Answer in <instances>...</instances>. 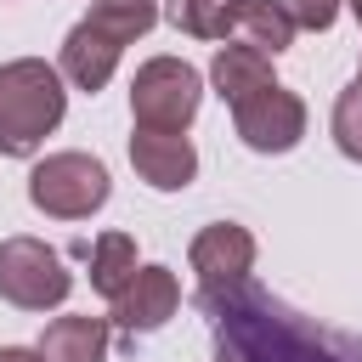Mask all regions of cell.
<instances>
[{
  "label": "cell",
  "instance_id": "1",
  "mask_svg": "<svg viewBox=\"0 0 362 362\" xmlns=\"http://www.w3.org/2000/svg\"><path fill=\"white\" fill-rule=\"evenodd\" d=\"M204 305L215 311V334L226 339V351L238 362H351L339 351H328L322 334H311L294 311H283L272 294H221L204 288Z\"/></svg>",
  "mask_w": 362,
  "mask_h": 362
},
{
  "label": "cell",
  "instance_id": "2",
  "mask_svg": "<svg viewBox=\"0 0 362 362\" xmlns=\"http://www.w3.org/2000/svg\"><path fill=\"white\" fill-rule=\"evenodd\" d=\"M153 23H158V6H153V0H96V6L68 28L57 74H62L68 85H79V90L96 96V90L113 79L124 45L141 40Z\"/></svg>",
  "mask_w": 362,
  "mask_h": 362
},
{
  "label": "cell",
  "instance_id": "3",
  "mask_svg": "<svg viewBox=\"0 0 362 362\" xmlns=\"http://www.w3.org/2000/svg\"><path fill=\"white\" fill-rule=\"evenodd\" d=\"M62 107H68V90L51 62L40 57L0 62V153L6 158H28L62 124Z\"/></svg>",
  "mask_w": 362,
  "mask_h": 362
},
{
  "label": "cell",
  "instance_id": "4",
  "mask_svg": "<svg viewBox=\"0 0 362 362\" xmlns=\"http://www.w3.org/2000/svg\"><path fill=\"white\" fill-rule=\"evenodd\" d=\"M107 192H113L107 164L90 153H51L28 175V204L51 221H85L107 204Z\"/></svg>",
  "mask_w": 362,
  "mask_h": 362
},
{
  "label": "cell",
  "instance_id": "5",
  "mask_svg": "<svg viewBox=\"0 0 362 362\" xmlns=\"http://www.w3.org/2000/svg\"><path fill=\"white\" fill-rule=\"evenodd\" d=\"M204 102V79L181 57H153L130 79V119L141 130H187Z\"/></svg>",
  "mask_w": 362,
  "mask_h": 362
},
{
  "label": "cell",
  "instance_id": "6",
  "mask_svg": "<svg viewBox=\"0 0 362 362\" xmlns=\"http://www.w3.org/2000/svg\"><path fill=\"white\" fill-rule=\"evenodd\" d=\"M68 288H74V277L57 249H45L40 238L0 243V300H11L17 311H51L68 300Z\"/></svg>",
  "mask_w": 362,
  "mask_h": 362
},
{
  "label": "cell",
  "instance_id": "7",
  "mask_svg": "<svg viewBox=\"0 0 362 362\" xmlns=\"http://www.w3.org/2000/svg\"><path fill=\"white\" fill-rule=\"evenodd\" d=\"M232 130H238L243 147H255V153H288V147H300V136H305V102L272 79V85L249 90L243 102H232Z\"/></svg>",
  "mask_w": 362,
  "mask_h": 362
},
{
  "label": "cell",
  "instance_id": "8",
  "mask_svg": "<svg viewBox=\"0 0 362 362\" xmlns=\"http://www.w3.org/2000/svg\"><path fill=\"white\" fill-rule=\"evenodd\" d=\"M192 272L204 288H238L255 272V232L238 221H215L192 238Z\"/></svg>",
  "mask_w": 362,
  "mask_h": 362
},
{
  "label": "cell",
  "instance_id": "9",
  "mask_svg": "<svg viewBox=\"0 0 362 362\" xmlns=\"http://www.w3.org/2000/svg\"><path fill=\"white\" fill-rule=\"evenodd\" d=\"M175 305H181L175 272H170V266H136V277H130L124 294L113 300V322H119L124 334H153V328H164V322L175 317Z\"/></svg>",
  "mask_w": 362,
  "mask_h": 362
},
{
  "label": "cell",
  "instance_id": "10",
  "mask_svg": "<svg viewBox=\"0 0 362 362\" xmlns=\"http://www.w3.org/2000/svg\"><path fill=\"white\" fill-rule=\"evenodd\" d=\"M130 164H136V175H141L147 187H158V192H181V187L198 175V153H192V141H187L181 130H141V124H136V136H130Z\"/></svg>",
  "mask_w": 362,
  "mask_h": 362
},
{
  "label": "cell",
  "instance_id": "11",
  "mask_svg": "<svg viewBox=\"0 0 362 362\" xmlns=\"http://www.w3.org/2000/svg\"><path fill=\"white\" fill-rule=\"evenodd\" d=\"M294 34H300V28H294L288 0H232V6H226V34H221V40L255 45V51L277 57V51L294 45Z\"/></svg>",
  "mask_w": 362,
  "mask_h": 362
},
{
  "label": "cell",
  "instance_id": "12",
  "mask_svg": "<svg viewBox=\"0 0 362 362\" xmlns=\"http://www.w3.org/2000/svg\"><path fill=\"white\" fill-rule=\"evenodd\" d=\"M34 351L45 362H107V322L102 317H57Z\"/></svg>",
  "mask_w": 362,
  "mask_h": 362
},
{
  "label": "cell",
  "instance_id": "13",
  "mask_svg": "<svg viewBox=\"0 0 362 362\" xmlns=\"http://www.w3.org/2000/svg\"><path fill=\"white\" fill-rule=\"evenodd\" d=\"M209 79H215V90L226 102H243L249 90L272 85V57L255 51V45H221L215 62H209Z\"/></svg>",
  "mask_w": 362,
  "mask_h": 362
},
{
  "label": "cell",
  "instance_id": "14",
  "mask_svg": "<svg viewBox=\"0 0 362 362\" xmlns=\"http://www.w3.org/2000/svg\"><path fill=\"white\" fill-rule=\"evenodd\" d=\"M130 277H136V238L102 232L96 249H90V288H96L102 300H119Z\"/></svg>",
  "mask_w": 362,
  "mask_h": 362
},
{
  "label": "cell",
  "instance_id": "15",
  "mask_svg": "<svg viewBox=\"0 0 362 362\" xmlns=\"http://www.w3.org/2000/svg\"><path fill=\"white\" fill-rule=\"evenodd\" d=\"M226 6L232 0H170V23L192 40H221L226 34Z\"/></svg>",
  "mask_w": 362,
  "mask_h": 362
},
{
  "label": "cell",
  "instance_id": "16",
  "mask_svg": "<svg viewBox=\"0 0 362 362\" xmlns=\"http://www.w3.org/2000/svg\"><path fill=\"white\" fill-rule=\"evenodd\" d=\"M334 141H339L345 158L362 164V85L339 90V102H334Z\"/></svg>",
  "mask_w": 362,
  "mask_h": 362
},
{
  "label": "cell",
  "instance_id": "17",
  "mask_svg": "<svg viewBox=\"0 0 362 362\" xmlns=\"http://www.w3.org/2000/svg\"><path fill=\"white\" fill-rule=\"evenodd\" d=\"M288 11H294V28H311V34H322V28H334V17H339V0H288Z\"/></svg>",
  "mask_w": 362,
  "mask_h": 362
},
{
  "label": "cell",
  "instance_id": "18",
  "mask_svg": "<svg viewBox=\"0 0 362 362\" xmlns=\"http://www.w3.org/2000/svg\"><path fill=\"white\" fill-rule=\"evenodd\" d=\"M0 362H45V356L28 351V345H0Z\"/></svg>",
  "mask_w": 362,
  "mask_h": 362
},
{
  "label": "cell",
  "instance_id": "19",
  "mask_svg": "<svg viewBox=\"0 0 362 362\" xmlns=\"http://www.w3.org/2000/svg\"><path fill=\"white\" fill-rule=\"evenodd\" d=\"M345 6H351V11H356V23H362V0H345Z\"/></svg>",
  "mask_w": 362,
  "mask_h": 362
},
{
  "label": "cell",
  "instance_id": "20",
  "mask_svg": "<svg viewBox=\"0 0 362 362\" xmlns=\"http://www.w3.org/2000/svg\"><path fill=\"white\" fill-rule=\"evenodd\" d=\"M356 85H362V62H356Z\"/></svg>",
  "mask_w": 362,
  "mask_h": 362
}]
</instances>
